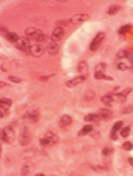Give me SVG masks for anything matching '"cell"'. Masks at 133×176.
Returning a JSON list of instances; mask_svg holds the SVG:
<instances>
[{
  "label": "cell",
  "mask_w": 133,
  "mask_h": 176,
  "mask_svg": "<svg viewBox=\"0 0 133 176\" xmlns=\"http://www.w3.org/2000/svg\"><path fill=\"white\" fill-rule=\"evenodd\" d=\"M25 35L28 39L36 42H42L45 41L46 36L42 30L34 27H29L25 30Z\"/></svg>",
  "instance_id": "1"
},
{
  "label": "cell",
  "mask_w": 133,
  "mask_h": 176,
  "mask_svg": "<svg viewBox=\"0 0 133 176\" xmlns=\"http://www.w3.org/2000/svg\"><path fill=\"white\" fill-rule=\"evenodd\" d=\"M2 140L6 143H11L15 139V132L11 126H6L2 131Z\"/></svg>",
  "instance_id": "2"
},
{
  "label": "cell",
  "mask_w": 133,
  "mask_h": 176,
  "mask_svg": "<svg viewBox=\"0 0 133 176\" xmlns=\"http://www.w3.org/2000/svg\"><path fill=\"white\" fill-rule=\"evenodd\" d=\"M31 134L29 129L25 126H22L19 135V143L22 146H27L30 143Z\"/></svg>",
  "instance_id": "3"
},
{
  "label": "cell",
  "mask_w": 133,
  "mask_h": 176,
  "mask_svg": "<svg viewBox=\"0 0 133 176\" xmlns=\"http://www.w3.org/2000/svg\"><path fill=\"white\" fill-rule=\"evenodd\" d=\"M105 39V34L103 32H99L96 34L95 38L92 39L89 48L91 51H96L102 44V41Z\"/></svg>",
  "instance_id": "4"
},
{
  "label": "cell",
  "mask_w": 133,
  "mask_h": 176,
  "mask_svg": "<svg viewBox=\"0 0 133 176\" xmlns=\"http://www.w3.org/2000/svg\"><path fill=\"white\" fill-rule=\"evenodd\" d=\"M16 46L18 50H21L25 53H30V43L29 39L25 37L21 36L20 37L19 39L16 43Z\"/></svg>",
  "instance_id": "5"
},
{
  "label": "cell",
  "mask_w": 133,
  "mask_h": 176,
  "mask_svg": "<svg viewBox=\"0 0 133 176\" xmlns=\"http://www.w3.org/2000/svg\"><path fill=\"white\" fill-rule=\"evenodd\" d=\"M39 116V109L35 106H32L27 110L23 115V118L26 120H30L33 121H37Z\"/></svg>",
  "instance_id": "6"
},
{
  "label": "cell",
  "mask_w": 133,
  "mask_h": 176,
  "mask_svg": "<svg viewBox=\"0 0 133 176\" xmlns=\"http://www.w3.org/2000/svg\"><path fill=\"white\" fill-rule=\"evenodd\" d=\"M89 18L90 16L88 14L79 13V14H76V15H74V16H72L71 18L69 20V22L72 25H78L80 24V23L87 21Z\"/></svg>",
  "instance_id": "7"
},
{
  "label": "cell",
  "mask_w": 133,
  "mask_h": 176,
  "mask_svg": "<svg viewBox=\"0 0 133 176\" xmlns=\"http://www.w3.org/2000/svg\"><path fill=\"white\" fill-rule=\"evenodd\" d=\"M46 48L42 45L34 44L30 46V53L35 57H39L44 54Z\"/></svg>",
  "instance_id": "8"
},
{
  "label": "cell",
  "mask_w": 133,
  "mask_h": 176,
  "mask_svg": "<svg viewBox=\"0 0 133 176\" xmlns=\"http://www.w3.org/2000/svg\"><path fill=\"white\" fill-rule=\"evenodd\" d=\"M65 30L64 29L61 27H57L53 31L51 36V39L53 42L58 41L62 40L65 36Z\"/></svg>",
  "instance_id": "9"
},
{
  "label": "cell",
  "mask_w": 133,
  "mask_h": 176,
  "mask_svg": "<svg viewBox=\"0 0 133 176\" xmlns=\"http://www.w3.org/2000/svg\"><path fill=\"white\" fill-rule=\"evenodd\" d=\"M1 32L3 34L7 41L11 43H16L17 41L19 39L20 37L18 36V34L15 32H12V31H8L4 28V30H3V28H1Z\"/></svg>",
  "instance_id": "10"
},
{
  "label": "cell",
  "mask_w": 133,
  "mask_h": 176,
  "mask_svg": "<svg viewBox=\"0 0 133 176\" xmlns=\"http://www.w3.org/2000/svg\"><path fill=\"white\" fill-rule=\"evenodd\" d=\"M34 171V166L31 162H26L22 167L21 173L22 176H32Z\"/></svg>",
  "instance_id": "11"
},
{
  "label": "cell",
  "mask_w": 133,
  "mask_h": 176,
  "mask_svg": "<svg viewBox=\"0 0 133 176\" xmlns=\"http://www.w3.org/2000/svg\"><path fill=\"white\" fill-rule=\"evenodd\" d=\"M132 91V88H126V89H124L122 92H120V93L115 94V96L117 97L118 102L121 103L125 102L126 101L127 96H128V95L131 93Z\"/></svg>",
  "instance_id": "12"
},
{
  "label": "cell",
  "mask_w": 133,
  "mask_h": 176,
  "mask_svg": "<svg viewBox=\"0 0 133 176\" xmlns=\"http://www.w3.org/2000/svg\"><path fill=\"white\" fill-rule=\"evenodd\" d=\"M47 53L51 56H56L59 53L60 50V46L57 45L56 43L51 42L50 44H48L46 48Z\"/></svg>",
  "instance_id": "13"
},
{
  "label": "cell",
  "mask_w": 133,
  "mask_h": 176,
  "mask_svg": "<svg viewBox=\"0 0 133 176\" xmlns=\"http://www.w3.org/2000/svg\"><path fill=\"white\" fill-rule=\"evenodd\" d=\"M86 80V76H79L76 78H74L71 79L70 80H68V81L66 83V85L69 88H72L76 87V85L80 84V83H83Z\"/></svg>",
  "instance_id": "14"
},
{
  "label": "cell",
  "mask_w": 133,
  "mask_h": 176,
  "mask_svg": "<svg viewBox=\"0 0 133 176\" xmlns=\"http://www.w3.org/2000/svg\"><path fill=\"white\" fill-rule=\"evenodd\" d=\"M44 138L48 140V141L50 143V146H52L56 144L58 142L59 138L56 134H55L52 131H47L44 135Z\"/></svg>",
  "instance_id": "15"
},
{
  "label": "cell",
  "mask_w": 133,
  "mask_h": 176,
  "mask_svg": "<svg viewBox=\"0 0 133 176\" xmlns=\"http://www.w3.org/2000/svg\"><path fill=\"white\" fill-rule=\"evenodd\" d=\"M12 101L8 98H2L0 99V108L2 111H8L11 106H12Z\"/></svg>",
  "instance_id": "16"
},
{
  "label": "cell",
  "mask_w": 133,
  "mask_h": 176,
  "mask_svg": "<svg viewBox=\"0 0 133 176\" xmlns=\"http://www.w3.org/2000/svg\"><path fill=\"white\" fill-rule=\"evenodd\" d=\"M78 71H79V73L81 74V76L87 77L88 67L86 62L81 61L79 63V65H78Z\"/></svg>",
  "instance_id": "17"
},
{
  "label": "cell",
  "mask_w": 133,
  "mask_h": 176,
  "mask_svg": "<svg viewBox=\"0 0 133 176\" xmlns=\"http://www.w3.org/2000/svg\"><path fill=\"white\" fill-rule=\"evenodd\" d=\"M72 123V118L68 115H64L60 117L58 125L60 127H65Z\"/></svg>",
  "instance_id": "18"
},
{
  "label": "cell",
  "mask_w": 133,
  "mask_h": 176,
  "mask_svg": "<svg viewBox=\"0 0 133 176\" xmlns=\"http://www.w3.org/2000/svg\"><path fill=\"white\" fill-rule=\"evenodd\" d=\"M101 120V117L100 115L90 113L84 117V121L88 122H98Z\"/></svg>",
  "instance_id": "19"
},
{
  "label": "cell",
  "mask_w": 133,
  "mask_h": 176,
  "mask_svg": "<svg viewBox=\"0 0 133 176\" xmlns=\"http://www.w3.org/2000/svg\"><path fill=\"white\" fill-rule=\"evenodd\" d=\"M100 116L105 120H110L113 117V112L108 109L102 108L99 111Z\"/></svg>",
  "instance_id": "20"
},
{
  "label": "cell",
  "mask_w": 133,
  "mask_h": 176,
  "mask_svg": "<svg viewBox=\"0 0 133 176\" xmlns=\"http://www.w3.org/2000/svg\"><path fill=\"white\" fill-rule=\"evenodd\" d=\"M93 126L92 125H85L79 131V134H78V136H86L90 133H91L92 131H93Z\"/></svg>",
  "instance_id": "21"
},
{
  "label": "cell",
  "mask_w": 133,
  "mask_h": 176,
  "mask_svg": "<svg viewBox=\"0 0 133 176\" xmlns=\"http://www.w3.org/2000/svg\"><path fill=\"white\" fill-rule=\"evenodd\" d=\"M121 9H122V7H121L118 4L111 5L108 8L107 14H109V15L110 16H113L114 15V14L117 13L118 11H120Z\"/></svg>",
  "instance_id": "22"
},
{
  "label": "cell",
  "mask_w": 133,
  "mask_h": 176,
  "mask_svg": "<svg viewBox=\"0 0 133 176\" xmlns=\"http://www.w3.org/2000/svg\"><path fill=\"white\" fill-rule=\"evenodd\" d=\"M114 99L111 95H105L101 97V102L106 106H110L111 103L114 102Z\"/></svg>",
  "instance_id": "23"
},
{
  "label": "cell",
  "mask_w": 133,
  "mask_h": 176,
  "mask_svg": "<svg viewBox=\"0 0 133 176\" xmlns=\"http://www.w3.org/2000/svg\"><path fill=\"white\" fill-rule=\"evenodd\" d=\"M95 78L97 80H109V81H112L114 80V78L111 76H107V75L104 74L103 73H95Z\"/></svg>",
  "instance_id": "24"
},
{
  "label": "cell",
  "mask_w": 133,
  "mask_h": 176,
  "mask_svg": "<svg viewBox=\"0 0 133 176\" xmlns=\"http://www.w3.org/2000/svg\"><path fill=\"white\" fill-rule=\"evenodd\" d=\"M123 121H118V122H116L114 125H113L111 132L112 133H117V131H118L120 129L122 128V126H123Z\"/></svg>",
  "instance_id": "25"
},
{
  "label": "cell",
  "mask_w": 133,
  "mask_h": 176,
  "mask_svg": "<svg viewBox=\"0 0 133 176\" xmlns=\"http://www.w3.org/2000/svg\"><path fill=\"white\" fill-rule=\"evenodd\" d=\"M131 28V25H125L121 27L118 30V33L121 34V35H123V34H126L127 32H128Z\"/></svg>",
  "instance_id": "26"
},
{
  "label": "cell",
  "mask_w": 133,
  "mask_h": 176,
  "mask_svg": "<svg viewBox=\"0 0 133 176\" xmlns=\"http://www.w3.org/2000/svg\"><path fill=\"white\" fill-rule=\"evenodd\" d=\"M106 68V64L105 63H100L95 68V73H103Z\"/></svg>",
  "instance_id": "27"
},
{
  "label": "cell",
  "mask_w": 133,
  "mask_h": 176,
  "mask_svg": "<svg viewBox=\"0 0 133 176\" xmlns=\"http://www.w3.org/2000/svg\"><path fill=\"white\" fill-rule=\"evenodd\" d=\"M128 53H129L128 50H121L120 51H118L117 53L116 57L118 59H124V58L127 59V57H128Z\"/></svg>",
  "instance_id": "28"
},
{
  "label": "cell",
  "mask_w": 133,
  "mask_h": 176,
  "mask_svg": "<svg viewBox=\"0 0 133 176\" xmlns=\"http://www.w3.org/2000/svg\"><path fill=\"white\" fill-rule=\"evenodd\" d=\"M130 134H131V126H126L122 129V130L121 131V135L122 136V137L123 138H127L129 136Z\"/></svg>",
  "instance_id": "29"
},
{
  "label": "cell",
  "mask_w": 133,
  "mask_h": 176,
  "mask_svg": "<svg viewBox=\"0 0 133 176\" xmlns=\"http://www.w3.org/2000/svg\"><path fill=\"white\" fill-rule=\"evenodd\" d=\"M122 148L126 151H131L133 149V144L131 141H126L123 144Z\"/></svg>",
  "instance_id": "30"
},
{
  "label": "cell",
  "mask_w": 133,
  "mask_h": 176,
  "mask_svg": "<svg viewBox=\"0 0 133 176\" xmlns=\"http://www.w3.org/2000/svg\"><path fill=\"white\" fill-rule=\"evenodd\" d=\"M133 112V105H129L128 106H126L124 108H123V110L121 111V112L123 114H129Z\"/></svg>",
  "instance_id": "31"
},
{
  "label": "cell",
  "mask_w": 133,
  "mask_h": 176,
  "mask_svg": "<svg viewBox=\"0 0 133 176\" xmlns=\"http://www.w3.org/2000/svg\"><path fill=\"white\" fill-rule=\"evenodd\" d=\"M113 149L109 148H104L102 150V154L105 156V157H107V156L110 155L113 153Z\"/></svg>",
  "instance_id": "32"
},
{
  "label": "cell",
  "mask_w": 133,
  "mask_h": 176,
  "mask_svg": "<svg viewBox=\"0 0 133 176\" xmlns=\"http://www.w3.org/2000/svg\"><path fill=\"white\" fill-rule=\"evenodd\" d=\"M95 92H92V91H89L88 92H86L85 96H84V99L86 100H92V99H94L95 97Z\"/></svg>",
  "instance_id": "33"
},
{
  "label": "cell",
  "mask_w": 133,
  "mask_h": 176,
  "mask_svg": "<svg viewBox=\"0 0 133 176\" xmlns=\"http://www.w3.org/2000/svg\"><path fill=\"white\" fill-rule=\"evenodd\" d=\"M117 69H118V70H121V71H126L128 69H129V67L125 64V63L120 62V63H118L117 65Z\"/></svg>",
  "instance_id": "34"
},
{
  "label": "cell",
  "mask_w": 133,
  "mask_h": 176,
  "mask_svg": "<svg viewBox=\"0 0 133 176\" xmlns=\"http://www.w3.org/2000/svg\"><path fill=\"white\" fill-rule=\"evenodd\" d=\"M39 143H40V145H41L42 147L50 146V143H49L48 140L46 139V138H45L44 137L42 138H40Z\"/></svg>",
  "instance_id": "35"
},
{
  "label": "cell",
  "mask_w": 133,
  "mask_h": 176,
  "mask_svg": "<svg viewBox=\"0 0 133 176\" xmlns=\"http://www.w3.org/2000/svg\"><path fill=\"white\" fill-rule=\"evenodd\" d=\"M8 78L9 80H11V82H13L14 83H20L22 81V80L21 78H19L16 77V76H9Z\"/></svg>",
  "instance_id": "36"
},
{
  "label": "cell",
  "mask_w": 133,
  "mask_h": 176,
  "mask_svg": "<svg viewBox=\"0 0 133 176\" xmlns=\"http://www.w3.org/2000/svg\"><path fill=\"white\" fill-rule=\"evenodd\" d=\"M110 138L112 140H118V136L117 133H110Z\"/></svg>",
  "instance_id": "37"
},
{
  "label": "cell",
  "mask_w": 133,
  "mask_h": 176,
  "mask_svg": "<svg viewBox=\"0 0 133 176\" xmlns=\"http://www.w3.org/2000/svg\"><path fill=\"white\" fill-rule=\"evenodd\" d=\"M128 161L129 164H131L132 166H133V157H129L128 159Z\"/></svg>",
  "instance_id": "38"
},
{
  "label": "cell",
  "mask_w": 133,
  "mask_h": 176,
  "mask_svg": "<svg viewBox=\"0 0 133 176\" xmlns=\"http://www.w3.org/2000/svg\"><path fill=\"white\" fill-rule=\"evenodd\" d=\"M35 176H46V175L44 174H42V173H39V174H37L35 175Z\"/></svg>",
  "instance_id": "39"
},
{
  "label": "cell",
  "mask_w": 133,
  "mask_h": 176,
  "mask_svg": "<svg viewBox=\"0 0 133 176\" xmlns=\"http://www.w3.org/2000/svg\"><path fill=\"white\" fill-rule=\"evenodd\" d=\"M7 83H4H4H3V81H1V88H4V85L5 86V85H7Z\"/></svg>",
  "instance_id": "40"
},
{
  "label": "cell",
  "mask_w": 133,
  "mask_h": 176,
  "mask_svg": "<svg viewBox=\"0 0 133 176\" xmlns=\"http://www.w3.org/2000/svg\"><path fill=\"white\" fill-rule=\"evenodd\" d=\"M71 176H82V175H78V174H73Z\"/></svg>",
  "instance_id": "41"
},
{
  "label": "cell",
  "mask_w": 133,
  "mask_h": 176,
  "mask_svg": "<svg viewBox=\"0 0 133 176\" xmlns=\"http://www.w3.org/2000/svg\"><path fill=\"white\" fill-rule=\"evenodd\" d=\"M130 69H131L132 70H133V64L132 66H131V67H130Z\"/></svg>",
  "instance_id": "42"
},
{
  "label": "cell",
  "mask_w": 133,
  "mask_h": 176,
  "mask_svg": "<svg viewBox=\"0 0 133 176\" xmlns=\"http://www.w3.org/2000/svg\"><path fill=\"white\" fill-rule=\"evenodd\" d=\"M59 2H66V1H58Z\"/></svg>",
  "instance_id": "43"
},
{
  "label": "cell",
  "mask_w": 133,
  "mask_h": 176,
  "mask_svg": "<svg viewBox=\"0 0 133 176\" xmlns=\"http://www.w3.org/2000/svg\"><path fill=\"white\" fill-rule=\"evenodd\" d=\"M52 176H54V175H52Z\"/></svg>",
  "instance_id": "44"
}]
</instances>
